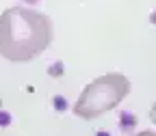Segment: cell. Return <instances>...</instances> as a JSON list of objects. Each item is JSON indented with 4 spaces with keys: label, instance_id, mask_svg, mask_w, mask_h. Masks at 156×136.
<instances>
[{
    "label": "cell",
    "instance_id": "obj_1",
    "mask_svg": "<svg viewBox=\"0 0 156 136\" xmlns=\"http://www.w3.org/2000/svg\"><path fill=\"white\" fill-rule=\"evenodd\" d=\"M50 39L48 19L30 9L13 7L0 17V52L22 58L39 52Z\"/></svg>",
    "mask_w": 156,
    "mask_h": 136
}]
</instances>
